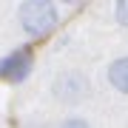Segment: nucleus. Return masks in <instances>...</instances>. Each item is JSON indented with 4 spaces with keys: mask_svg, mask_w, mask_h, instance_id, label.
Segmentation results:
<instances>
[{
    "mask_svg": "<svg viewBox=\"0 0 128 128\" xmlns=\"http://www.w3.org/2000/svg\"><path fill=\"white\" fill-rule=\"evenodd\" d=\"M32 51L26 46L23 48H14L9 51L6 57H0V80H9V82H23L28 77V71H32Z\"/></svg>",
    "mask_w": 128,
    "mask_h": 128,
    "instance_id": "nucleus-3",
    "label": "nucleus"
},
{
    "mask_svg": "<svg viewBox=\"0 0 128 128\" xmlns=\"http://www.w3.org/2000/svg\"><path fill=\"white\" fill-rule=\"evenodd\" d=\"M105 77H108V82L117 88L120 94H128V57H117L114 63L108 66Z\"/></svg>",
    "mask_w": 128,
    "mask_h": 128,
    "instance_id": "nucleus-4",
    "label": "nucleus"
},
{
    "mask_svg": "<svg viewBox=\"0 0 128 128\" xmlns=\"http://www.w3.org/2000/svg\"><path fill=\"white\" fill-rule=\"evenodd\" d=\"M54 97L63 100V102H68V105L86 100L88 97V77L80 74V71H63L54 80Z\"/></svg>",
    "mask_w": 128,
    "mask_h": 128,
    "instance_id": "nucleus-2",
    "label": "nucleus"
},
{
    "mask_svg": "<svg viewBox=\"0 0 128 128\" xmlns=\"http://www.w3.org/2000/svg\"><path fill=\"white\" fill-rule=\"evenodd\" d=\"M60 128H91V125H88V122H86L82 117H68V120H66L63 125H60Z\"/></svg>",
    "mask_w": 128,
    "mask_h": 128,
    "instance_id": "nucleus-6",
    "label": "nucleus"
},
{
    "mask_svg": "<svg viewBox=\"0 0 128 128\" xmlns=\"http://www.w3.org/2000/svg\"><path fill=\"white\" fill-rule=\"evenodd\" d=\"M114 17H117V23H120V26H125V28H128V0H120V3L114 6Z\"/></svg>",
    "mask_w": 128,
    "mask_h": 128,
    "instance_id": "nucleus-5",
    "label": "nucleus"
},
{
    "mask_svg": "<svg viewBox=\"0 0 128 128\" xmlns=\"http://www.w3.org/2000/svg\"><path fill=\"white\" fill-rule=\"evenodd\" d=\"M60 12L51 0H26L20 6V26L28 37H46L57 26Z\"/></svg>",
    "mask_w": 128,
    "mask_h": 128,
    "instance_id": "nucleus-1",
    "label": "nucleus"
}]
</instances>
